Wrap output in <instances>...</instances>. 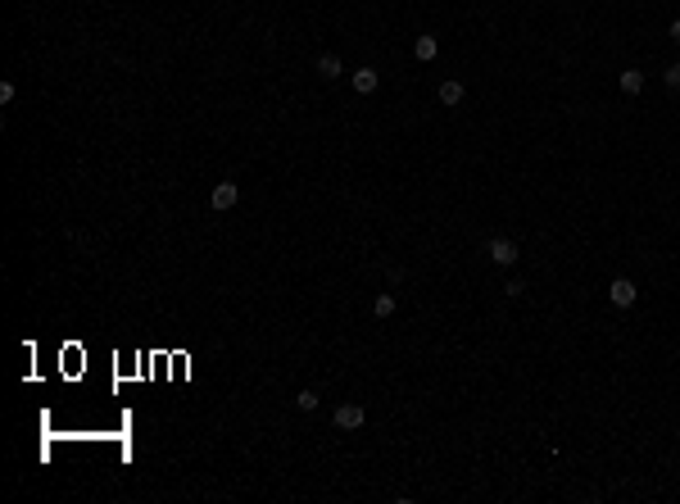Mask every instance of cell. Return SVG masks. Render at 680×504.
I'll return each instance as SVG.
<instances>
[{"label": "cell", "instance_id": "cell-7", "mask_svg": "<svg viewBox=\"0 0 680 504\" xmlns=\"http://www.w3.org/2000/svg\"><path fill=\"white\" fill-rule=\"evenodd\" d=\"M413 55H418L422 64H426V59H435V55H440V41H435V37H418V41H413Z\"/></svg>", "mask_w": 680, "mask_h": 504}, {"label": "cell", "instance_id": "cell-5", "mask_svg": "<svg viewBox=\"0 0 680 504\" xmlns=\"http://www.w3.org/2000/svg\"><path fill=\"white\" fill-rule=\"evenodd\" d=\"M340 73H345L340 55H336V50H322V55H318V77H327V82H331V77H340Z\"/></svg>", "mask_w": 680, "mask_h": 504}, {"label": "cell", "instance_id": "cell-12", "mask_svg": "<svg viewBox=\"0 0 680 504\" xmlns=\"http://www.w3.org/2000/svg\"><path fill=\"white\" fill-rule=\"evenodd\" d=\"M662 77H667V87H671V91H680V64H671Z\"/></svg>", "mask_w": 680, "mask_h": 504}, {"label": "cell", "instance_id": "cell-1", "mask_svg": "<svg viewBox=\"0 0 680 504\" xmlns=\"http://www.w3.org/2000/svg\"><path fill=\"white\" fill-rule=\"evenodd\" d=\"M608 300H612L617 309H630L639 300V286L630 282V277H612V282H608Z\"/></svg>", "mask_w": 680, "mask_h": 504}, {"label": "cell", "instance_id": "cell-8", "mask_svg": "<svg viewBox=\"0 0 680 504\" xmlns=\"http://www.w3.org/2000/svg\"><path fill=\"white\" fill-rule=\"evenodd\" d=\"M440 105H449V110L453 105H463V82H453V77L440 82Z\"/></svg>", "mask_w": 680, "mask_h": 504}, {"label": "cell", "instance_id": "cell-3", "mask_svg": "<svg viewBox=\"0 0 680 504\" xmlns=\"http://www.w3.org/2000/svg\"><path fill=\"white\" fill-rule=\"evenodd\" d=\"M236 200H240V187H236V182H218V187L209 191V209H218V214H227Z\"/></svg>", "mask_w": 680, "mask_h": 504}, {"label": "cell", "instance_id": "cell-6", "mask_svg": "<svg viewBox=\"0 0 680 504\" xmlns=\"http://www.w3.org/2000/svg\"><path fill=\"white\" fill-rule=\"evenodd\" d=\"M377 68H354V91L358 96H372V91H377Z\"/></svg>", "mask_w": 680, "mask_h": 504}, {"label": "cell", "instance_id": "cell-4", "mask_svg": "<svg viewBox=\"0 0 680 504\" xmlns=\"http://www.w3.org/2000/svg\"><path fill=\"white\" fill-rule=\"evenodd\" d=\"M490 263H499V268H513V263H517V241L495 236V241H490Z\"/></svg>", "mask_w": 680, "mask_h": 504}, {"label": "cell", "instance_id": "cell-9", "mask_svg": "<svg viewBox=\"0 0 680 504\" xmlns=\"http://www.w3.org/2000/svg\"><path fill=\"white\" fill-rule=\"evenodd\" d=\"M621 91H626V96H639V91H644V73H639V68H626V73H621Z\"/></svg>", "mask_w": 680, "mask_h": 504}, {"label": "cell", "instance_id": "cell-13", "mask_svg": "<svg viewBox=\"0 0 680 504\" xmlns=\"http://www.w3.org/2000/svg\"><path fill=\"white\" fill-rule=\"evenodd\" d=\"M667 37H671V41L680 46V19H676V23H671V28H667Z\"/></svg>", "mask_w": 680, "mask_h": 504}, {"label": "cell", "instance_id": "cell-2", "mask_svg": "<svg viewBox=\"0 0 680 504\" xmlns=\"http://www.w3.org/2000/svg\"><path fill=\"white\" fill-rule=\"evenodd\" d=\"M331 423H336L340 432H358V427L367 423V409H363V405H336Z\"/></svg>", "mask_w": 680, "mask_h": 504}, {"label": "cell", "instance_id": "cell-10", "mask_svg": "<svg viewBox=\"0 0 680 504\" xmlns=\"http://www.w3.org/2000/svg\"><path fill=\"white\" fill-rule=\"evenodd\" d=\"M372 314H377V318H390V314H395V296H390V291H381V296L372 300Z\"/></svg>", "mask_w": 680, "mask_h": 504}, {"label": "cell", "instance_id": "cell-11", "mask_svg": "<svg viewBox=\"0 0 680 504\" xmlns=\"http://www.w3.org/2000/svg\"><path fill=\"white\" fill-rule=\"evenodd\" d=\"M295 405H300L304 414H313V409H318V391H300V395H295Z\"/></svg>", "mask_w": 680, "mask_h": 504}]
</instances>
